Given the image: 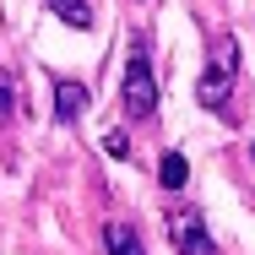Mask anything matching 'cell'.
Here are the masks:
<instances>
[{"instance_id": "52a82bcc", "label": "cell", "mask_w": 255, "mask_h": 255, "mask_svg": "<svg viewBox=\"0 0 255 255\" xmlns=\"http://www.w3.org/2000/svg\"><path fill=\"white\" fill-rule=\"evenodd\" d=\"M157 179H163V190H185V179H190L185 157H179V152H163V157H157Z\"/></svg>"}, {"instance_id": "8992f818", "label": "cell", "mask_w": 255, "mask_h": 255, "mask_svg": "<svg viewBox=\"0 0 255 255\" xmlns=\"http://www.w3.org/2000/svg\"><path fill=\"white\" fill-rule=\"evenodd\" d=\"M49 11L65 22V27H76V33L93 27V5H87V0H49Z\"/></svg>"}, {"instance_id": "6da1fadb", "label": "cell", "mask_w": 255, "mask_h": 255, "mask_svg": "<svg viewBox=\"0 0 255 255\" xmlns=\"http://www.w3.org/2000/svg\"><path fill=\"white\" fill-rule=\"evenodd\" d=\"M234 82H239V38H234V33H217V38H212V60H206L201 82H196V98H201L206 109H228Z\"/></svg>"}, {"instance_id": "5b68a950", "label": "cell", "mask_w": 255, "mask_h": 255, "mask_svg": "<svg viewBox=\"0 0 255 255\" xmlns=\"http://www.w3.org/2000/svg\"><path fill=\"white\" fill-rule=\"evenodd\" d=\"M103 245H109V255H147L141 250V234H136L130 223H109V228H103Z\"/></svg>"}, {"instance_id": "7a4b0ae2", "label": "cell", "mask_w": 255, "mask_h": 255, "mask_svg": "<svg viewBox=\"0 0 255 255\" xmlns=\"http://www.w3.org/2000/svg\"><path fill=\"white\" fill-rule=\"evenodd\" d=\"M120 103H125L130 120H152V109H157V76H152V60H147V38L130 44L125 82H120Z\"/></svg>"}, {"instance_id": "ba28073f", "label": "cell", "mask_w": 255, "mask_h": 255, "mask_svg": "<svg viewBox=\"0 0 255 255\" xmlns=\"http://www.w3.org/2000/svg\"><path fill=\"white\" fill-rule=\"evenodd\" d=\"M103 152H109V157H125V152H130V136H125V130H109V136H103Z\"/></svg>"}, {"instance_id": "9c48e42d", "label": "cell", "mask_w": 255, "mask_h": 255, "mask_svg": "<svg viewBox=\"0 0 255 255\" xmlns=\"http://www.w3.org/2000/svg\"><path fill=\"white\" fill-rule=\"evenodd\" d=\"M11 103H16V93H11V76H5V71H0V120H5V114H11Z\"/></svg>"}, {"instance_id": "277c9868", "label": "cell", "mask_w": 255, "mask_h": 255, "mask_svg": "<svg viewBox=\"0 0 255 255\" xmlns=\"http://www.w3.org/2000/svg\"><path fill=\"white\" fill-rule=\"evenodd\" d=\"M82 109H87V87H82V82H71V76H54V120H65V125H71Z\"/></svg>"}, {"instance_id": "3957f363", "label": "cell", "mask_w": 255, "mask_h": 255, "mask_svg": "<svg viewBox=\"0 0 255 255\" xmlns=\"http://www.w3.org/2000/svg\"><path fill=\"white\" fill-rule=\"evenodd\" d=\"M168 239H174L179 255H217L212 234H206V217L196 206H174V212H168Z\"/></svg>"}, {"instance_id": "30bf717a", "label": "cell", "mask_w": 255, "mask_h": 255, "mask_svg": "<svg viewBox=\"0 0 255 255\" xmlns=\"http://www.w3.org/2000/svg\"><path fill=\"white\" fill-rule=\"evenodd\" d=\"M250 163H255V147H250Z\"/></svg>"}]
</instances>
